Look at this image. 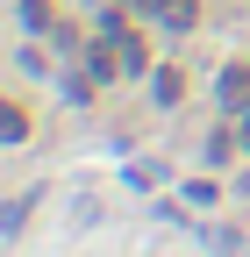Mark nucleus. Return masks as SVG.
Here are the masks:
<instances>
[{"instance_id":"nucleus-1","label":"nucleus","mask_w":250,"mask_h":257,"mask_svg":"<svg viewBox=\"0 0 250 257\" xmlns=\"http://www.w3.org/2000/svg\"><path fill=\"white\" fill-rule=\"evenodd\" d=\"M222 107H250V64H229L222 72Z\"/></svg>"},{"instance_id":"nucleus-3","label":"nucleus","mask_w":250,"mask_h":257,"mask_svg":"<svg viewBox=\"0 0 250 257\" xmlns=\"http://www.w3.org/2000/svg\"><path fill=\"white\" fill-rule=\"evenodd\" d=\"M158 100H165V107L186 100V72H158Z\"/></svg>"},{"instance_id":"nucleus-4","label":"nucleus","mask_w":250,"mask_h":257,"mask_svg":"<svg viewBox=\"0 0 250 257\" xmlns=\"http://www.w3.org/2000/svg\"><path fill=\"white\" fill-rule=\"evenodd\" d=\"M22 128H29V114L8 100V107H0V136H8V143H22Z\"/></svg>"},{"instance_id":"nucleus-2","label":"nucleus","mask_w":250,"mask_h":257,"mask_svg":"<svg viewBox=\"0 0 250 257\" xmlns=\"http://www.w3.org/2000/svg\"><path fill=\"white\" fill-rule=\"evenodd\" d=\"M172 29H193V15H200V0H165V8H158Z\"/></svg>"},{"instance_id":"nucleus-6","label":"nucleus","mask_w":250,"mask_h":257,"mask_svg":"<svg viewBox=\"0 0 250 257\" xmlns=\"http://www.w3.org/2000/svg\"><path fill=\"white\" fill-rule=\"evenodd\" d=\"M243 143H250V107H243Z\"/></svg>"},{"instance_id":"nucleus-5","label":"nucleus","mask_w":250,"mask_h":257,"mask_svg":"<svg viewBox=\"0 0 250 257\" xmlns=\"http://www.w3.org/2000/svg\"><path fill=\"white\" fill-rule=\"evenodd\" d=\"M22 22H29V29H57V22H50V0H22Z\"/></svg>"},{"instance_id":"nucleus-7","label":"nucleus","mask_w":250,"mask_h":257,"mask_svg":"<svg viewBox=\"0 0 250 257\" xmlns=\"http://www.w3.org/2000/svg\"><path fill=\"white\" fill-rule=\"evenodd\" d=\"M136 8H165V0H136Z\"/></svg>"}]
</instances>
